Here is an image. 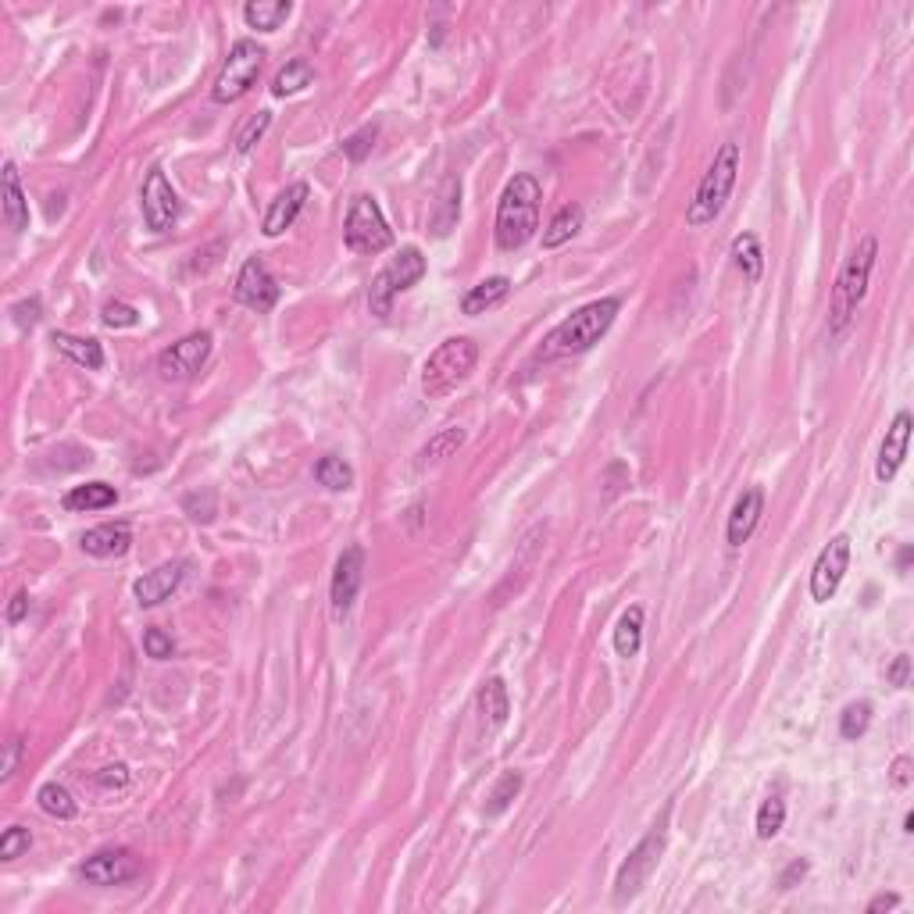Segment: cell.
Instances as JSON below:
<instances>
[{
    "instance_id": "e0dca14e",
    "label": "cell",
    "mask_w": 914,
    "mask_h": 914,
    "mask_svg": "<svg viewBox=\"0 0 914 914\" xmlns=\"http://www.w3.org/2000/svg\"><path fill=\"white\" fill-rule=\"evenodd\" d=\"M907 447H911V411H897V418L886 429V440L879 447V461H875V479L893 482L904 465Z\"/></svg>"
},
{
    "instance_id": "603a6c76",
    "label": "cell",
    "mask_w": 914,
    "mask_h": 914,
    "mask_svg": "<svg viewBox=\"0 0 914 914\" xmlns=\"http://www.w3.org/2000/svg\"><path fill=\"white\" fill-rule=\"evenodd\" d=\"M479 715H482V722L490 725V729H500V725L507 722V715H511V697H507V686H504L500 675H493V679L482 682Z\"/></svg>"
},
{
    "instance_id": "4fadbf2b",
    "label": "cell",
    "mask_w": 914,
    "mask_h": 914,
    "mask_svg": "<svg viewBox=\"0 0 914 914\" xmlns=\"http://www.w3.org/2000/svg\"><path fill=\"white\" fill-rule=\"evenodd\" d=\"M140 204H143V218H147V229H154V233L172 229V222L179 218V197H175L172 183H168V175L161 168H150L147 172Z\"/></svg>"
},
{
    "instance_id": "d4e9b609",
    "label": "cell",
    "mask_w": 914,
    "mask_h": 914,
    "mask_svg": "<svg viewBox=\"0 0 914 914\" xmlns=\"http://www.w3.org/2000/svg\"><path fill=\"white\" fill-rule=\"evenodd\" d=\"M290 15H293L290 0H250L247 8H243V22L250 29H258V33H275Z\"/></svg>"
},
{
    "instance_id": "f907efd6",
    "label": "cell",
    "mask_w": 914,
    "mask_h": 914,
    "mask_svg": "<svg viewBox=\"0 0 914 914\" xmlns=\"http://www.w3.org/2000/svg\"><path fill=\"white\" fill-rule=\"evenodd\" d=\"M804 875H807V861H793V865L786 868V872H782L779 886H782V890H793V882L804 879Z\"/></svg>"
},
{
    "instance_id": "44dd1931",
    "label": "cell",
    "mask_w": 914,
    "mask_h": 914,
    "mask_svg": "<svg viewBox=\"0 0 914 914\" xmlns=\"http://www.w3.org/2000/svg\"><path fill=\"white\" fill-rule=\"evenodd\" d=\"M507 293H511V279H507V275H490V279H482L479 286H472V290L461 297V311H465V315H486L490 308H497Z\"/></svg>"
},
{
    "instance_id": "7402d4cb",
    "label": "cell",
    "mask_w": 914,
    "mask_h": 914,
    "mask_svg": "<svg viewBox=\"0 0 914 914\" xmlns=\"http://www.w3.org/2000/svg\"><path fill=\"white\" fill-rule=\"evenodd\" d=\"M4 218H8V225L15 233L29 229V200L22 193V179H18L15 161L4 165Z\"/></svg>"
},
{
    "instance_id": "f35d334b",
    "label": "cell",
    "mask_w": 914,
    "mask_h": 914,
    "mask_svg": "<svg viewBox=\"0 0 914 914\" xmlns=\"http://www.w3.org/2000/svg\"><path fill=\"white\" fill-rule=\"evenodd\" d=\"M268 125H272V111H258V115H250V122L243 125L240 133H236V154H250V150L258 147L261 136L268 133Z\"/></svg>"
},
{
    "instance_id": "f6af8a7d",
    "label": "cell",
    "mask_w": 914,
    "mask_h": 914,
    "mask_svg": "<svg viewBox=\"0 0 914 914\" xmlns=\"http://www.w3.org/2000/svg\"><path fill=\"white\" fill-rule=\"evenodd\" d=\"M97 786L100 790H125L129 786V768L125 765H108L97 772Z\"/></svg>"
},
{
    "instance_id": "b9f144b4",
    "label": "cell",
    "mask_w": 914,
    "mask_h": 914,
    "mask_svg": "<svg viewBox=\"0 0 914 914\" xmlns=\"http://www.w3.org/2000/svg\"><path fill=\"white\" fill-rule=\"evenodd\" d=\"M100 322L108 325V329H133L140 322V311L133 304H125V300H108L104 311H100Z\"/></svg>"
},
{
    "instance_id": "681fc988",
    "label": "cell",
    "mask_w": 914,
    "mask_h": 914,
    "mask_svg": "<svg viewBox=\"0 0 914 914\" xmlns=\"http://www.w3.org/2000/svg\"><path fill=\"white\" fill-rule=\"evenodd\" d=\"M900 907V897L897 893H879V897L868 900V914H879V911H897Z\"/></svg>"
},
{
    "instance_id": "9c48e42d",
    "label": "cell",
    "mask_w": 914,
    "mask_h": 914,
    "mask_svg": "<svg viewBox=\"0 0 914 914\" xmlns=\"http://www.w3.org/2000/svg\"><path fill=\"white\" fill-rule=\"evenodd\" d=\"M265 65V47H258V40H236L229 58H225L222 72L215 79L211 100L215 104H233L243 93H250V86L258 83V72Z\"/></svg>"
},
{
    "instance_id": "e575fe53",
    "label": "cell",
    "mask_w": 914,
    "mask_h": 914,
    "mask_svg": "<svg viewBox=\"0 0 914 914\" xmlns=\"http://www.w3.org/2000/svg\"><path fill=\"white\" fill-rule=\"evenodd\" d=\"M522 793V775L518 772H504L497 779V786H493V793H490V804H486V815L490 818H497V815H504L507 807H511V800Z\"/></svg>"
},
{
    "instance_id": "2e32d148",
    "label": "cell",
    "mask_w": 914,
    "mask_h": 914,
    "mask_svg": "<svg viewBox=\"0 0 914 914\" xmlns=\"http://www.w3.org/2000/svg\"><path fill=\"white\" fill-rule=\"evenodd\" d=\"M186 572H190V561H183V557H179V561H165V565H158L154 572L140 575V579L133 582L136 600H140L143 607H158L161 600H168L179 586H183Z\"/></svg>"
},
{
    "instance_id": "cb8c5ba5",
    "label": "cell",
    "mask_w": 914,
    "mask_h": 914,
    "mask_svg": "<svg viewBox=\"0 0 914 914\" xmlns=\"http://www.w3.org/2000/svg\"><path fill=\"white\" fill-rule=\"evenodd\" d=\"M61 504L65 511H104V507L118 504V493L108 482H86V486H72Z\"/></svg>"
},
{
    "instance_id": "83f0119b",
    "label": "cell",
    "mask_w": 914,
    "mask_h": 914,
    "mask_svg": "<svg viewBox=\"0 0 914 914\" xmlns=\"http://www.w3.org/2000/svg\"><path fill=\"white\" fill-rule=\"evenodd\" d=\"M643 647V607L632 604L622 618H618V629H615V650L618 657H636Z\"/></svg>"
},
{
    "instance_id": "f5cc1de1",
    "label": "cell",
    "mask_w": 914,
    "mask_h": 914,
    "mask_svg": "<svg viewBox=\"0 0 914 914\" xmlns=\"http://www.w3.org/2000/svg\"><path fill=\"white\" fill-rule=\"evenodd\" d=\"M907 565H911V547H904V550H900V557H897L900 572H907Z\"/></svg>"
},
{
    "instance_id": "ac0fdd59",
    "label": "cell",
    "mask_w": 914,
    "mask_h": 914,
    "mask_svg": "<svg viewBox=\"0 0 914 914\" xmlns=\"http://www.w3.org/2000/svg\"><path fill=\"white\" fill-rule=\"evenodd\" d=\"M308 197H311L308 183H293V186H286V190L272 200V208L265 211V222H261V233H265L268 240H275V236H283L286 229H290V225L300 218V211H304V204H308Z\"/></svg>"
},
{
    "instance_id": "3957f363",
    "label": "cell",
    "mask_w": 914,
    "mask_h": 914,
    "mask_svg": "<svg viewBox=\"0 0 914 914\" xmlns=\"http://www.w3.org/2000/svg\"><path fill=\"white\" fill-rule=\"evenodd\" d=\"M740 161H743V150L740 143H722L711 161V168L704 172L700 179L697 193H693L690 208H686V225L690 229H704V225L718 222L729 204L732 190H736V175H740Z\"/></svg>"
},
{
    "instance_id": "1f68e13d",
    "label": "cell",
    "mask_w": 914,
    "mask_h": 914,
    "mask_svg": "<svg viewBox=\"0 0 914 914\" xmlns=\"http://www.w3.org/2000/svg\"><path fill=\"white\" fill-rule=\"evenodd\" d=\"M311 79H315V68H311L308 61H286V65L275 72L272 93L275 97H293V93H300L304 86H311Z\"/></svg>"
},
{
    "instance_id": "bcb514c9",
    "label": "cell",
    "mask_w": 914,
    "mask_h": 914,
    "mask_svg": "<svg viewBox=\"0 0 914 914\" xmlns=\"http://www.w3.org/2000/svg\"><path fill=\"white\" fill-rule=\"evenodd\" d=\"M886 679H890V686H907V679H911V657L907 654L893 657V665L886 668Z\"/></svg>"
},
{
    "instance_id": "7c38bea8",
    "label": "cell",
    "mask_w": 914,
    "mask_h": 914,
    "mask_svg": "<svg viewBox=\"0 0 914 914\" xmlns=\"http://www.w3.org/2000/svg\"><path fill=\"white\" fill-rule=\"evenodd\" d=\"M236 300H240L243 308L258 311V315H265V311H272L275 304H279V297H283V290H279V283H275V275L268 272V265L261 258H247L240 268V275H236Z\"/></svg>"
},
{
    "instance_id": "7a4b0ae2",
    "label": "cell",
    "mask_w": 914,
    "mask_h": 914,
    "mask_svg": "<svg viewBox=\"0 0 914 914\" xmlns=\"http://www.w3.org/2000/svg\"><path fill=\"white\" fill-rule=\"evenodd\" d=\"M618 311H622V300L618 297H600L582 304L579 311L565 318L557 325L554 333L547 336V347H543V358H565V354H586L593 343H600V336L615 325Z\"/></svg>"
},
{
    "instance_id": "ffe728a7",
    "label": "cell",
    "mask_w": 914,
    "mask_h": 914,
    "mask_svg": "<svg viewBox=\"0 0 914 914\" xmlns=\"http://www.w3.org/2000/svg\"><path fill=\"white\" fill-rule=\"evenodd\" d=\"M79 547H83V554H90V557H122L125 550L133 547V529H129V522L97 525V529L83 532Z\"/></svg>"
},
{
    "instance_id": "5bb4252c",
    "label": "cell",
    "mask_w": 914,
    "mask_h": 914,
    "mask_svg": "<svg viewBox=\"0 0 914 914\" xmlns=\"http://www.w3.org/2000/svg\"><path fill=\"white\" fill-rule=\"evenodd\" d=\"M140 872V861H136L129 850H97L93 857H86L79 865V879L90 882V886H122V882L136 879Z\"/></svg>"
},
{
    "instance_id": "836d02e7",
    "label": "cell",
    "mask_w": 914,
    "mask_h": 914,
    "mask_svg": "<svg viewBox=\"0 0 914 914\" xmlns=\"http://www.w3.org/2000/svg\"><path fill=\"white\" fill-rule=\"evenodd\" d=\"M872 725V704L868 700H854V704L843 707L840 715V736L843 740H861Z\"/></svg>"
},
{
    "instance_id": "52a82bcc",
    "label": "cell",
    "mask_w": 914,
    "mask_h": 914,
    "mask_svg": "<svg viewBox=\"0 0 914 914\" xmlns=\"http://www.w3.org/2000/svg\"><path fill=\"white\" fill-rule=\"evenodd\" d=\"M422 275H425V258L418 247H404L397 258L386 261L383 272L375 275L372 286H368V308H372V315H379V318L390 315L393 300H397L404 290H411Z\"/></svg>"
},
{
    "instance_id": "ba28073f",
    "label": "cell",
    "mask_w": 914,
    "mask_h": 914,
    "mask_svg": "<svg viewBox=\"0 0 914 914\" xmlns=\"http://www.w3.org/2000/svg\"><path fill=\"white\" fill-rule=\"evenodd\" d=\"M343 243L354 254H383L390 247L393 233L383 218L379 200L368 197V193H358V197L350 200L347 222H343Z\"/></svg>"
},
{
    "instance_id": "4dcf8cb0",
    "label": "cell",
    "mask_w": 914,
    "mask_h": 914,
    "mask_svg": "<svg viewBox=\"0 0 914 914\" xmlns=\"http://www.w3.org/2000/svg\"><path fill=\"white\" fill-rule=\"evenodd\" d=\"M315 479H318V486H325V490L340 493V490H350V486H354V468H350L343 457L325 454V457H318Z\"/></svg>"
},
{
    "instance_id": "6da1fadb",
    "label": "cell",
    "mask_w": 914,
    "mask_h": 914,
    "mask_svg": "<svg viewBox=\"0 0 914 914\" xmlns=\"http://www.w3.org/2000/svg\"><path fill=\"white\" fill-rule=\"evenodd\" d=\"M540 200L543 190L536 175L522 172L504 186L497 204V247L500 250H522L540 229Z\"/></svg>"
},
{
    "instance_id": "277c9868",
    "label": "cell",
    "mask_w": 914,
    "mask_h": 914,
    "mask_svg": "<svg viewBox=\"0 0 914 914\" xmlns=\"http://www.w3.org/2000/svg\"><path fill=\"white\" fill-rule=\"evenodd\" d=\"M875 258H879V243L875 236H865L857 243V250L847 258V265L840 268L836 275V286H832V308H829V333L840 336L847 333V325L854 322L857 308L868 293V283H872V268Z\"/></svg>"
},
{
    "instance_id": "8992f818",
    "label": "cell",
    "mask_w": 914,
    "mask_h": 914,
    "mask_svg": "<svg viewBox=\"0 0 914 914\" xmlns=\"http://www.w3.org/2000/svg\"><path fill=\"white\" fill-rule=\"evenodd\" d=\"M668 811L672 807H665L661 811V822L654 825V829L643 836L636 847L629 850V857L622 861V868H618V875H615V904H629L636 893L643 890L650 882V875L657 872V865H661V854H665V840H668V832H665V825H668Z\"/></svg>"
},
{
    "instance_id": "4316f807",
    "label": "cell",
    "mask_w": 914,
    "mask_h": 914,
    "mask_svg": "<svg viewBox=\"0 0 914 914\" xmlns=\"http://www.w3.org/2000/svg\"><path fill=\"white\" fill-rule=\"evenodd\" d=\"M582 218H586V215H582L579 204H565V208H561L554 218H550L547 229H543V247H547V250L565 247V243L572 240V236L582 229Z\"/></svg>"
},
{
    "instance_id": "f546056e",
    "label": "cell",
    "mask_w": 914,
    "mask_h": 914,
    "mask_svg": "<svg viewBox=\"0 0 914 914\" xmlns=\"http://www.w3.org/2000/svg\"><path fill=\"white\" fill-rule=\"evenodd\" d=\"M732 258H736V268L747 275L750 283H757L761 272H765V254H761V240L754 233H740L732 240Z\"/></svg>"
},
{
    "instance_id": "30bf717a",
    "label": "cell",
    "mask_w": 914,
    "mask_h": 914,
    "mask_svg": "<svg viewBox=\"0 0 914 914\" xmlns=\"http://www.w3.org/2000/svg\"><path fill=\"white\" fill-rule=\"evenodd\" d=\"M847 568H850V536L840 532L815 557V568H811V600L815 604H829L836 597V590H840Z\"/></svg>"
},
{
    "instance_id": "7bdbcfd3",
    "label": "cell",
    "mask_w": 914,
    "mask_h": 914,
    "mask_svg": "<svg viewBox=\"0 0 914 914\" xmlns=\"http://www.w3.org/2000/svg\"><path fill=\"white\" fill-rule=\"evenodd\" d=\"M143 650H147V657H154V661H168V657L175 654V643L168 632L161 629H147L143 632Z\"/></svg>"
},
{
    "instance_id": "7dc6e473",
    "label": "cell",
    "mask_w": 914,
    "mask_h": 914,
    "mask_svg": "<svg viewBox=\"0 0 914 914\" xmlns=\"http://www.w3.org/2000/svg\"><path fill=\"white\" fill-rule=\"evenodd\" d=\"M18 754H22V743H18V740H8V743H4V765H0V779H4V782H8L11 775H15Z\"/></svg>"
},
{
    "instance_id": "816d5d0a",
    "label": "cell",
    "mask_w": 914,
    "mask_h": 914,
    "mask_svg": "<svg viewBox=\"0 0 914 914\" xmlns=\"http://www.w3.org/2000/svg\"><path fill=\"white\" fill-rule=\"evenodd\" d=\"M25 611H29V597H25V593H15V597H11V604H8V622L11 625L22 622Z\"/></svg>"
},
{
    "instance_id": "8d00e7d4",
    "label": "cell",
    "mask_w": 914,
    "mask_h": 914,
    "mask_svg": "<svg viewBox=\"0 0 914 914\" xmlns=\"http://www.w3.org/2000/svg\"><path fill=\"white\" fill-rule=\"evenodd\" d=\"M782 822H786V804H782V797H768L765 804L757 807V836H761V840L779 836Z\"/></svg>"
},
{
    "instance_id": "60d3db41",
    "label": "cell",
    "mask_w": 914,
    "mask_h": 914,
    "mask_svg": "<svg viewBox=\"0 0 914 914\" xmlns=\"http://www.w3.org/2000/svg\"><path fill=\"white\" fill-rule=\"evenodd\" d=\"M375 140H379V125H365V129H358L354 136H347V140H343V154H347L354 165H361V161L372 154Z\"/></svg>"
},
{
    "instance_id": "ee69618b",
    "label": "cell",
    "mask_w": 914,
    "mask_h": 914,
    "mask_svg": "<svg viewBox=\"0 0 914 914\" xmlns=\"http://www.w3.org/2000/svg\"><path fill=\"white\" fill-rule=\"evenodd\" d=\"M40 311H43L40 297H29V300H18L15 308H11V315H15V322L22 325V329H33V325L40 322Z\"/></svg>"
},
{
    "instance_id": "ab89813d",
    "label": "cell",
    "mask_w": 914,
    "mask_h": 914,
    "mask_svg": "<svg viewBox=\"0 0 914 914\" xmlns=\"http://www.w3.org/2000/svg\"><path fill=\"white\" fill-rule=\"evenodd\" d=\"M29 847H33V832L25 825H11L0 836V861H15V857L29 854Z\"/></svg>"
},
{
    "instance_id": "484cf974",
    "label": "cell",
    "mask_w": 914,
    "mask_h": 914,
    "mask_svg": "<svg viewBox=\"0 0 914 914\" xmlns=\"http://www.w3.org/2000/svg\"><path fill=\"white\" fill-rule=\"evenodd\" d=\"M54 347H58L65 358H72L75 365L90 368V372H100V368H104V347H100L97 340H90V336L54 333Z\"/></svg>"
},
{
    "instance_id": "5b68a950",
    "label": "cell",
    "mask_w": 914,
    "mask_h": 914,
    "mask_svg": "<svg viewBox=\"0 0 914 914\" xmlns=\"http://www.w3.org/2000/svg\"><path fill=\"white\" fill-rule=\"evenodd\" d=\"M479 365V343L468 336H450L425 358L422 365V393L425 397H447L454 386H461Z\"/></svg>"
},
{
    "instance_id": "d590c367",
    "label": "cell",
    "mask_w": 914,
    "mask_h": 914,
    "mask_svg": "<svg viewBox=\"0 0 914 914\" xmlns=\"http://www.w3.org/2000/svg\"><path fill=\"white\" fill-rule=\"evenodd\" d=\"M457 208H461V183L457 179H450L447 186H443L440 193V215H433V233L436 236H447L450 225L457 222Z\"/></svg>"
},
{
    "instance_id": "c3c4849f",
    "label": "cell",
    "mask_w": 914,
    "mask_h": 914,
    "mask_svg": "<svg viewBox=\"0 0 914 914\" xmlns=\"http://www.w3.org/2000/svg\"><path fill=\"white\" fill-rule=\"evenodd\" d=\"M890 779H893V786L897 790H907V782H911V757H897L893 761V772H890Z\"/></svg>"
},
{
    "instance_id": "d6a6232c",
    "label": "cell",
    "mask_w": 914,
    "mask_h": 914,
    "mask_svg": "<svg viewBox=\"0 0 914 914\" xmlns=\"http://www.w3.org/2000/svg\"><path fill=\"white\" fill-rule=\"evenodd\" d=\"M461 443H465V429H443V433H436L433 440L418 450V468H429V465L447 461V457L454 454Z\"/></svg>"
},
{
    "instance_id": "f1b7e54d",
    "label": "cell",
    "mask_w": 914,
    "mask_h": 914,
    "mask_svg": "<svg viewBox=\"0 0 914 914\" xmlns=\"http://www.w3.org/2000/svg\"><path fill=\"white\" fill-rule=\"evenodd\" d=\"M36 804H40L43 815L58 818V822H68V818L79 815V804H75L72 793L61 782H43L40 793H36Z\"/></svg>"
},
{
    "instance_id": "74e56055",
    "label": "cell",
    "mask_w": 914,
    "mask_h": 914,
    "mask_svg": "<svg viewBox=\"0 0 914 914\" xmlns=\"http://www.w3.org/2000/svg\"><path fill=\"white\" fill-rule=\"evenodd\" d=\"M183 511L193 518V522L200 525H211L218 515V500H215V490H197V493H186L183 497Z\"/></svg>"
},
{
    "instance_id": "8fae6325",
    "label": "cell",
    "mask_w": 914,
    "mask_h": 914,
    "mask_svg": "<svg viewBox=\"0 0 914 914\" xmlns=\"http://www.w3.org/2000/svg\"><path fill=\"white\" fill-rule=\"evenodd\" d=\"M211 354V333H190L183 336L179 343H172L168 350H161L158 358V372L161 379H168V383H183V379H193V375L200 372V365L208 361Z\"/></svg>"
},
{
    "instance_id": "9a60e30c",
    "label": "cell",
    "mask_w": 914,
    "mask_h": 914,
    "mask_svg": "<svg viewBox=\"0 0 914 914\" xmlns=\"http://www.w3.org/2000/svg\"><path fill=\"white\" fill-rule=\"evenodd\" d=\"M361 582H365V550L361 547H347L340 554L333 568V586H329V597H333V611L336 615H347L350 604L358 600Z\"/></svg>"
},
{
    "instance_id": "d6986e66",
    "label": "cell",
    "mask_w": 914,
    "mask_h": 914,
    "mask_svg": "<svg viewBox=\"0 0 914 914\" xmlns=\"http://www.w3.org/2000/svg\"><path fill=\"white\" fill-rule=\"evenodd\" d=\"M761 515H765V490H761V486H750V490L732 504L729 525H725V540H729V547H743V543L754 536Z\"/></svg>"
}]
</instances>
